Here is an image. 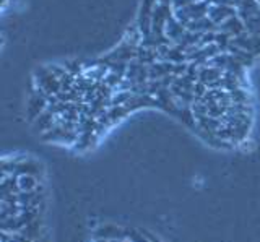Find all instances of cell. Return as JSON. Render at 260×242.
Returning a JSON list of instances; mask_svg holds the SVG:
<instances>
[{
	"instance_id": "cell-18",
	"label": "cell",
	"mask_w": 260,
	"mask_h": 242,
	"mask_svg": "<svg viewBox=\"0 0 260 242\" xmlns=\"http://www.w3.org/2000/svg\"><path fill=\"white\" fill-rule=\"evenodd\" d=\"M195 0H173V9H184V7H189L190 4H193Z\"/></svg>"
},
{
	"instance_id": "cell-12",
	"label": "cell",
	"mask_w": 260,
	"mask_h": 242,
	"mask_svg": "<svg viewBox=\"0 0 260 242\" xmlns=\"http://www.w3.org/2000/svg\"><path fill=\"white\" fill-rule=\"evenodd\" d=\"M223 74H224V72L221 68L215 67V65H203L199 70V82L205 83L208 86L211 83L218 82V80L223 77Z\"/></svg>"
},
{
	"instance_id": "cell-9",
	"label": "cell",
	"mask_w": 260,
	"mask_h": 242,
	"mask_svg": "<svg viewBox=\"0 0 260 242\" xmlns=\"http://www.w3.org/2000/svg\"><path fill=\"white\" fill-rule=\"evenodd\" d=\"M55 122H57V116L54 114V112L51 111V109H46L43 114H41L35 122H32V127H35V130L36 132H39L41 135L43 133H46V132H49L51 128H54V125H55Z\"/></svg>"
},
{
	"instance_id": "cell-8",
	"label": "cell",
	"mask_w": 260,
	"mask_h": 242,
	"mask_svg": "<svg viewBox=\"0 0 260 242\" xmlns=\"http://www.w3.org/2000/svg\"><path fill=\"white\" fill-rule=\"evenodd\" d=\"M234 15H238V9L230 5H215L211 4L210 10H208V18L211 21H215L216 25H223L226 20H230Z\"/></svg>"
},
{
	"instance_id": "cell-19",
	"label": "cell",
	"mask_w": 260,
	"mask_h": 242,
	"mask_svg": "<svg viewBox=\"0 0 260 242\" xmlns=\"http://www.w3.org/2000/svg\"><path fill=\"white\" fill-rule=\"evenodd\" d=\"M158 4H165V5H173V0H158Z\"/></svg>"
},
{
	"instance_id": "cell-7",
	"label": "cell",
	"mask_w": 260,
	"mask_h": 242,
	"mask_svg": "<svg viewBox=\"0 0 260 242\" xmlns=\"http://www.w3.org/2000/svg\"><path fill=\"white\" fill-rule=\"evenodd\" d=\"M233 44L250 54H254L255 57H260V36L258 34H250L246 31V33H242L241 36L233 38Z\"/></svg>"
},
{
	"instance_id": "cell-1",
	"label": "cell",
	"mask_w": 260,
	"mask_h": 242,
	"mask_svg": "<svg viewBox=\"0 0 260 242\" xmlns=\"http://www.w3.org/2000/svg\"><path fill=\"white\" fill-rule=\"evenodd\" d=\"M142 33L138 29L137 23H134L132 26H128L125 34L122 36L120 43L114 47L111 52H108L106 55H103V60L106 63H128L130 60L137 59V54H138V47L142 44Z\"/></svg>"
},
{
	"instance_id": "cell-4",
	"label": "cell",
	"mask_w": 260,
	"mask_h": 242,
	"mask_svg": "<svg viewBox=\"0 0 260 242\" xmlns=\"http://www.w3.org/2000/svg\"><path fill=\"white\" fill-rule=\"evenodd\" d=\"M47 108H49L47 98L32 86V90L28 96V101H26V109H24V112H26V119L32 124Z\"/></svg>"
},
{
	"instance_id": "cell-16",
	"label": "cell",
	"mask_w": 260,
	"mask_h": 242,
	"mask_svg": "<svg viewBox=\"0 0 260 242\" xmlns=\"http://www.w3.org/2000/svg\"><path fill=\"white\" fill-rule=\"evenodd\" d=\"M18 184L23 192H29V190H36L41 185V181L38 176H20Z\"/></svg>"
},
{
	"instance_id": "cell-2",
	"label": "cell",
	"mask_w": 260,
	"mask_h": 242,
	"mask_svg": "<svg viewBox=\"0 0 260 242\" xmlns=\"http://www.w3.org/2000/svg\"><path fill=\"white\" fill-rule=\"evenodd\" d=\"M32 83H35L36 90H39L46 98L62 91L60 78L54 75V72L49 68V65H43L35 70V74H32Z\"/></svg>"
},
{
	"instance_id": "cell-17",
	"label": "cell",
	"mask_w": 260,
	"mask_h": 242,
	"mask_svg": "<svg viewBox=\"0 0 260 242\" xmlns=\"http://www.w3.org/2000/svg\"><path fill=\"white\" fill-rule=\"evenodd\" d=\"M63 67L73 77H78V75H83L85 74L83 59H70V60H65L63 62Z\"/></svg>"
},
{
	"instance_id": "cell-3",
	"label": "cell",
	"mask_w": 260,
	"mask_h": 242,
	"mask_svg": "<svg viewBox=\"0 0 260 242\" xmlns=\"http://www.w3.org/2000/svg\"><path fill=\"white\" fill-rule=\"evenodd\" d=\"M173 17H174L173 5L158 4L156 7H154L153 18H151V33L156 34V36L166 34V25Z\"/></svg>"
},
{
	"instance_id": "cell-10",
	"label": "cell",
	"mask_w": 260,
	"mask_h": 242,
	"mask_svg": "<svg viewBox=\"0 0 260 242\" xmlns=\"http://www.w3.org/2000/svg\"><path fill=\"white\" fill-rule=\"evenodd\" d=\"M96 237L98 239H108V240L127 239L125 237V228H120V226H116V224H104V226H100V228L96 229Z\"/></svg>"
},
{
	"instance_id": "cell-20",
	"label": "cell",
	"mask_w": 260,
	"mask_h": 242,
	"mask_svg": "<svg viewBox=\"0 0 260 242\" xmlns=\"http://www.w3.org/2000/svg\"><path fill=\"white\" fill-rule=\"evenodd\" d=\"M111 242H130L128 239H114V240H111Z\"/></svg>"
},
{
	"instance_id": "cell-15",
	"label": "cell",
	"mask_w": 260,
	"mask_h": 242,
	"mask_svg": "<svg viewBox=\"0 0 260 242\" xmlns=\"http://www.w3.org/2000/svg\"><path fill=\"white\" fill-rule=\"evenodd\" d=\"M231 94V102L234 104H254L252 102V93L249 88H236V90L230 91Z\"/></svg>"
},
{
	"instance_id": "cell-13",
	"label": "cell",
	"mask_w": 260,
	"mask_h": 242,
	"mask_svg": "<svg viewBox=\"0 0 260 242\" xmlns=\"http://www.w3.org/2000/svg\"><path fill=\"white\" fill-rule=\"evenodd\" d=\"M137 60L143 63V65H153L154 62L159 60L158 49H153V47L140 44V47H138V54H137Z\"/></svg>"
},
{
	"instance_id": "cell-11",
	"label": "cell",
	"mask_w": 260,
	"mask_h": 242,
	"mask_svg": "<svg viewBox=\"0 0 260 242\" xmlns=\"http://www.w3.org/2000/svg\"><path fill=\"white\" fill-rule=\"evenodd\" d=\"M219 31H224V33L236 38V36H241L242 33H246V25H244V21L241 20L239 15H234L230 20H226L223 25H219Z\"/></svg>"
},
{
	"instance_id": "cell-14",
	"label": "cell",
	"mask_w": 260,
	"mask_h": 242,
	"mask_svg": "<svg viewBox=\"0 0 260 242\" xmlns=\"http://www.w3.org/2000/svg\"><path fill=\"white\" fill-rule=\"evenodd\" d=\"M185 31H187V28L182 25L181 21H177L176 17L171 18V20L168 21V25H166V36H168L174 44L185 34Z\"/></svg>"
},
{
	"instance_id": "cell-5",
	"label": "cell",
	"mask_w": 260,
	"mask_h": 242,
	"mask_svg": "<svg viewBox=\"0 0 260 242\" xmlns=\"http://www.w3.org/2000/svg\"><path fill=\"white\" fill-rule=\"evenodd\" d=\"M156 5H158V0H142L138 17L135 21L142 36H148L151 33V18H153V12Z\"/></svg>"
},
{
	"instance_id": "cell-6",
	"label": "cell",
	"mask_w": 260,
	"mask_h": 242,
	"mask_svg": "<svg viewBox=\"0 0 260 242\" xmlns=\"http://www.w3.org/2000/svg\"><path fill=\"white\" fill-rule=\"evenodd\" d=\"M15 176H43V166H41L36 159L29 156H20L15 158V167H13Z\"/></svg>"
}]
</instances>
